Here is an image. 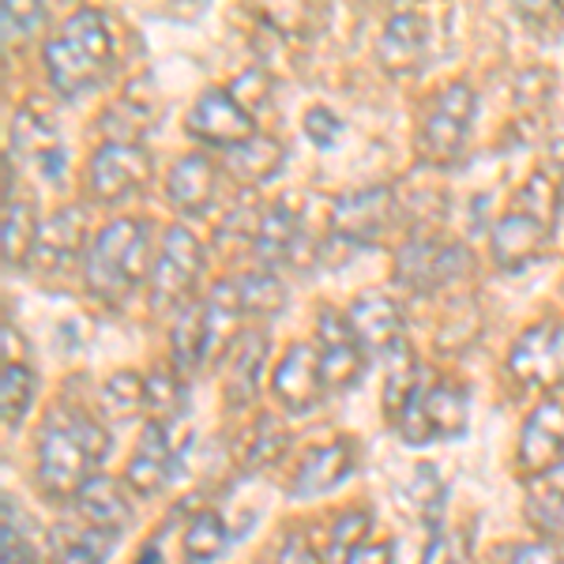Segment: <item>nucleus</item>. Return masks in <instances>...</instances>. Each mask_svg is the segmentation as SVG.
<instances>
[{"label": "nucleus", "mask_w": 564, "mask_h": 564, "mask_svg": "<svg viewBox=\"0 0 564 564\" xmlns=\"http://www.w3.org/2000/svg\"><path fill=\"white\" fill-rule=\"evenodd\" d=\"M109 452V436L76 406H61L39 433V481L53 497L79 494Z\"/></svg>", "instance_id": "obj_1"}, {"label": "nucleus", "mask_w": 564, "mask_h": 564, "mask_svg": "<svg viewBox=\"0 0 564 564\" xmlns=\"http://www.w3.org/2000/svg\"><path fill=\"white\" fill-rule=\"evenodd\" d=\"M109 61H113V34H109L106 15L95 8H79L45 42V72H50L53 90L65 98L95 90L106 79Z\"/></svg>", "instance_id": "obj_2"}, {"label": "nucleus", "mask_w": 564, "mask_h": 564, "mask_svg": "<svg viewBox=\"0 0 564 564\" xmlns=\"http://www.w3.org/2000/svg\"><path fill=\"white\" fill-rule=\"evenodd\" d=\"M151 226L143 218H113L87 249V286L102 302H121L143 275L151 279Z\"/></svg>", "instance_id": "obj_3"}, {"label": "nucleus", "mask_w": 564, "mask_h": 564, "mask_svg": "<svg viewBox=\"0 0 564 564\" xmlns=\"http://www.w3.org/2000/svg\"><path fill=\"white\" fill-rule=\"evenodd\" d=\"M204 271V249L188 226H170L162 234V249L151 268V305L154 308H185Z\"/></svg>", "instance_id": "obj_4"}, {"label": "nucleus", "mask_w": 564, "mask_h": 564, "mask_svg": "<svg viewBox=\"0 0 564 564\" xmlns=\"http://www.w3.org/2000/svg\"><path fill=\"white\" fill-rule=\"evenodd\" d=\"M463 430H467V391L459 384H417L399 414V433L411 444L459 436Z\"/></svg>", "instance_id": "obj_5"}, {"label": "nucleus", "mask_w": 564, "mask_h": 564, "mask_svg": "<svg viewBox=\"0 0 564 564\" xmlns=\"http://www.w3.org/2000/svg\"><path fill=\"white\" fill-rule=\"evenodd\" d=\"M508 369L527 388H553L564 380V324L542 321L531 324L520 339L512 343Z\"/></svg>", "instance_id": "obj_6"}, {"label": "nucleus", "mask_w": 564, "mask_h": 564, "mask_svg": "<svg viewBox=\"0 0 564 564\" xmlns=\"http://www.w3.org/2000/svg\"><path fill=\"white\" fill-rule=\"evenodd\" d=\"M475 90L467 84H448L436 98L430 121L422 129V151L433 162H452L463 151L470 135V121H475Z\"/></svg>", "instance_id": "obj_7"}, {"label": "nucleus", "mask_w": 564, "mask_h": 564, "mask_svg": "<svg viewBox=\"0 0 564 564\" xmlns=\"http://www.w3.org/2000/svg\"><path fill=\"white\" fill-rule=\"evenodd\" d=\"M148 177H151V154L129 140L102 143L87 166L90 193L98 199H106V204H117V199L132 196L135 188L148 185Z\"/></svg>", "instance_id": "obj_8"}, {"label": "nucleus", "mask_w": 564, "mask_h": 564, "mask_svg": "<svg viewBox=\"0 0 564 564\" xmlns=\"http://www.w3.org/2000/svg\"><path fill=\"white\" fill-rule=\"evenodd\" d=\"M188 132H193L196 140L230 151L249 140V135H257V124H252V113L238 102L234 90L207 87L204 95L196 98V106L188 109Z\"/></svg>", "instance_id": "obj_9"}, {"label": "nucleus", "mask_w": 564, "mask_h": 564, "mask_svg": "<svg viewBox=\"0 0 564 564\" xmlns=\"http://www.w3.org/2000/svg\"><path fill=\"white\" fill-rule=\"evenodd\" d=\"M181 422H151L140 436V448L129 463V486L140 497L159 494L174 475L181 448L188 444V433H177Z\"/></svg>", "instance_id": "obj_10"}, {"label": "nucleus", "mask_w": 564, "mask_h": 564, "mask_svg": "<svg viewBox=\"0 0 564 564\" xmlns=\"http://www.w3.org/2000/svg\"><path fill=\"white\" fill-rule=\"evenodd\" d=\"M399 279L414 290H436L444 282L459 279L470 268V252L463 245L433 241V238H411L395 257Z\"/></svg>", "instance_id": "obj_11"}, {"label": "nucleus", "mask_w": 564, "mask_h": 564, "mask_svg": "<svg viewBox=\"0 0 564 564\" xmlns=\"http://www.w3.org/2000/svg\"><path fill=\"white\" fill-rule=\"evenodd\" d=\"M557 463H564V403L542 399L520 430V467L531 478H542Z\"/></svg>", "instance_id": "obj_12"}, {"label": "nucleus", "mask_w": 564, "mask_h": 564, "mask_svg": "<svg viewBox=\"0 0 564 564\" xmlns=\"http://www.w3.org/2000/svg\"><path fill=\"white\" fill-rule=\"evenodd\" d=\"M275 399L286 406L290 414H308L324 395V369H321V350L308 343H294L282 361L275 366Z\"/></svg>", "instance_id": "obj_13"}, {"label": "nucleus", "mask_w": 564, "mask_h": 564, "mask_svg": "<svg viewBox=\"0 0 564 564\" xmlns=\"http://www.w3.org/2000/svg\"><path fill=\"white\" fill-rule=\"evenodd\" d=\"M553 234V218H545L531 207H516L494 226V260L505 271H520L523 263L539 260L545 241Z\"/></svg>", "instance_id": "obj_14"}, {"label": "nucleus", "mask_w": 564, "mask_h": 564, "mask_svg": "<svg viewBox=\"0 0 564 564\" xmlns=\"http://www.w3.org/2000/svg\"><path fill=\"white\" fill-rule=\"evenodd\" d=\"M316 343H321L324 384L327 388H350L354 380L361 377V369H366V358H361L366 350H361L358 343H354L347 316H339V313H332V308H324L321 324H316Z\"/></svg>", "instance_id": "obj_15"}, {"label": "nucleus", "mask_w": 564, "mask_h": 564, "mask_svg": "<svg viewBox=\"0 0 564 564\" xmlns=\"http://www.w3.org/2000/svg\"><path fill=\"white\" fill-rule=\"evenodd\" d=\"M347 324H350V335L366 354H388L399 347V332H403V316L391 297L377 294H358L347 308Z\"/></svg>", "instance_id": "obj_16"}, {"label": "nucleus", "mask_w": 564, "mask_h": 564, "mask_svg": "<svg viewBox=\"0 0 564 564\" xmlns=\"http://www.w3.org/2000/svg\"><path fill=\"white\" fill-rule=\"evenodd\" d=\"M12 151L31 159L45 181L65 177L68 159H65V148H61L57 129L50 124V117H39L34 109H20L12 121Z\"/></svg>", "instance_id": "obj_17"}, {"label": "nucleus", "mask_w": 564, "mask_h": 564, "mask_svg": "<svg viewBox=\"0 0 564 564\" xmlns=\"http://www.w3.org/2000/svg\"><path fill=\"white\" fill-rule=\"evenodd\" d=\"M354 475V444L347 441H332L313 448L302 459V467L294 470V481H290V497L305 500V497H321L339 489L343 481Z\"/></svg>", "instance_id": "obj_18"}, {"label": "nucleus", "mask_w": 564, "mask_h": 564, "mask_svg": "<svg viewBox=\"0 0 564 564\" xmlns=\"http://www.w3.org/2000/svg\"><path fill=\"white\" fill-rule=\"evenodd\" d=\"M425 45H430V23L417 12L391 15L384 34L377 42V57L388 72H414L425 61Z\"/></svg>", "instance_id": "obj_19"}, {"label": "nucleus", "mask_w": 564, "mask_h": 564, "mask_svg": "<svg viewBox=\"0 0 564 564\" xmlns=\"http://www.w3.org/2000/svg\"><path fill=\"white\" fill-rule=\"evenodd\" d=\"M388 188H361L335 204V238L347 245H369L384 230Z\"/></svg>", "instance_id": "obj_20"}, {"label": "nucleus", "mask_w": 564, "mask_h": 564, "mask_svg": "<svg viewBox=\"0 0 564 564\" xmlns=\"http://www.w3.org/2000/svg\"><path fill=\"white\" fill-rule=\"evenodd\" d=\"M166 193L174 199V207H181L185 215H204L218 196L215 162L207 154H185V159H177L166 177Z\"/></svg>", "instance_id": "obj_21"}, {"label": "nucleus", "mask_w": 564, "mask_h": 564, "mask_svg": "<svg viewBox=\"0 0 564 564\" xmlns=\"http://www.w3.org/2000/svg\"><path fill=\"white\" fill-rule=\"evenodd\" d=\"M263 358H268V335H260V332L238 335V343L226 354V377H223L230 406L252 403V395H257V388H260Z\"/></svg>", "instance_id": "obj_22"}, {"label": "nucleus", "mask_w": 564, "mask_h": 564, "mask_svg": "<svg viewBox=\"0 0 564 564\" xmlns=\"http://www.w3.org/2000/svg\"><path fill=\"white\" fill-rule=\"evenodd\" d=\"M76 505H79V512H84V523L98 527V531H106V534H121L124 527L132 523V505L113 478L95 475L76 494Z\"/></svg>", "instance_id": "obj_23"}, {"label": "nucleus", "mask_w": 564, "mask_h": 564, "mask_svg": "<svg viewBox=\"0 0 564 564\" xmlns=\"http://www.w3.org/2000/svg\"><path fill=\"white\" fill-rule=\"evenodd\" d=\"M79 238H84V218H79L76 207H65V212L53 215L39 230V241H34V252H31L42 275H53V271L68 268L79 252Z\"/></svg>", "instance_id": "obj_24"}, {"label": "nucleus", "mask_w": 564, "mask_h": 564, "mask_svg": "<svg viewBox=\"0 0 564 564\" xmlns=\"http://www.w3.org/2000/svg\"><path fill=\"white\" fill-rule=\"evenodd\" d=\"M279 166H282V143L275 135L257 132L245 143H238V148L226 151V170L238 181H245V185H260L271 174H279Z\"/></svg>", "instance_id": "obj_25"}, {"label": "nucleus", "mask_w": 564, "mask_h": 564, "mask_svg": "<svg viewBox=\"0 0 564 564\" xmlns=\"http://www.w3.org/2000/svg\"><path fill=\"white\" fill-rule=\"evenodd\" d=\"M297 245H302V223L290 207H271L257 223V257L275 268V263L294 260Z\"/></svg>", "instance_id": "obj_26"}, {"label": "nucleus", "mask_w": 564, "mask_h": 564, "mask_svg": "<svg viewBox=\"0 0 564 564\" xmlns=\"http://www.w3.org/2000/svg\"><path fill=\"white\" fill-rule=\"evenodd\" d=\"M117 534L98 527H57L53 531V561L57 564H106Z\"/></svg>", "instance_id": "obj_27"}, {"label": "nucleus", "mask_w": 564, "mask_h": 564, "mask_svg": "<svg viewBox=\"0 0 564 564\" xmlns=\"http://www.w3.org/2000/svg\"><path fill=\"white\" fill-rule=\"evenodd\" d=\"M98 406L109 422H129L135 411L148 406V380L135 372H113L98 391Z\"/></svg>", "instance_id": "obj_28"}, {"label": "nucleus", "mask_w": 564, "mask_h": 564, "mask_svg": "<svg viewBox=\"0 0 564 564\" xmlns=\"http://www.w3.org/2000/svg\"><path fill=\"white\" fill-rule=\"evenodd\" d=\"M34 241H39V223H34L31 204L8 193L4 196V263L8 268L31 257Z\"/></svg>", "instance_id": "obj_29"}, {"label": "nucleus", "mask_w": 564, "mask_h": 564, "mask_svg": "<svg viewBox=\"0 0 564 564\" xmlns=\"http://www.w3.org/2000/svg\"><path fill=\"white\" fill-rule=\"evenodd\" d=\"M230 545V531L215 512H196L185 527V557L193 564H212Z\"/></svg>", "instance_id": "obj_30"}, {"label": "nucleus", "mask_w": 564, "mask_h": 564, "mask_svg": "<svg viewBox=\"0 0 564 564\" xmlns=\"http://www.w3.org/2000/svg\"><path fill=\"white\" fill-rule=\"evenodd\" d=\"M527 505H531L534 523L553 534H564V463H557L550 475H542L534 481Z\"/></svg>", "instance_id": "obj_31"}, {"label": "nucleus", "mask_w": 564, "mask_h": 564, "mask_svg": "<svg viewBox=\"0 0 564 564\" xmlns=\"http://www.w3.org/2000/svg\"><path fill=\"white\" fill-rule=\"evenodd\" d=\"M34 403V372L23 361H4V380H0V411H4L8 430H20L26 411Z\"/></svg>", "instance_id": "obj_32"}, {"label": "nucleus", "mask_w": 564, "mask_h": 564, "mask_svg": "<svg viewBox=\"0 0 564 564\" xmlns=\"http://www.w3.org/2000/svg\"><path fill=\"white\" fill-rule=\"evenodd\" d=\"M238 302L241 313H257V316H275L282 305H286V286L279 282V275L271 271H249L238 282Z\"/></svg>", "instance_id": "obj_33"}, {"label": "nucleus", "mask_w": 564, "mask_h": 564, "mask_svg": "<svg viewBox=\"0 0 564 564\" xmlns=\"http://www.w3.org/2000/svg\"><path fill=\"white\" fill-rule=\"evenodd\" d=\"M181 406H185V391H181L174 372H166V369L151 372L148 377V411L154 414V422H177Z\"/></svg>", "instance_id": "obj_34"}, {"label": "nucleus", "mask_w": 564, "mask_h": 564, "mask_svg": "<svg viewBox=\"0 0 564 564\" xmlns=\"http://www.w3.org/2000/svg\"><path fill=\"white\" fill-rule=\"evenodd\" d=\"M286 444H290V436L279 430L275 417H260V425L252 430V444H249V467H268V463H275Z\"/></svg>", "instance_id": "obj_35"}, {"label": "nucleus", "mask_w": 564, "mask_h": 564, "mask_svg": "<svg viewBox=\"0 0 564 564\" xmlns=\"http://www.w3.org/2000/svg\"><path fill=\"white\" fill-rule=\"evenodd\" d=\"M0 20H4V39H31L34 31L45 23V8L42 4H4V12H0Z\"/></svg>", "instance_id": "obj_36"}, {"label": "nucleus", "mask_w": 564, "mask_h": 564, "mask_svg": "<svg viewBox=\"0 0 564 564\" xmlns=\"http://www.w3.org/2000/svg\"><path fill=\"white\" fill-rule=\"evenodd\" d=\"M305 132H308V140L316 143V148H335L339 143V135H343V124H339V117L332 113V109H324V106H316V109H308L305 113Z\"/></svg>", "instance_id": "obj_37"}, {"label": "nucleus", "mask_w": 564, "mask_h": 564, "mask_svg": "<svg viewBox=\"0 0 564 564\" xmlns=\"http://www.w3.org/2000/svg\"><path fill=\"white\" fill-rule=\"evenodd\" d=\"M366 527H369V516L366 512H339V520H335V531H332V545L350 557V553L361 545L358 539L366 534Z\"/></svg>", "instance_id": "obj_38"}, {"label": "nucleus", "mask_w": 564, "mask_h": 564, "mask_svg": "<svg viewBox=\"0 0 564 564\" xmlns=\"http://www.w3.org/2000/svg\"><path fill=\"white\" fill-rule=\"evenodd\" d=\"M411 497L417 508H425V512H433L436 505H441V478H436L433 467H417L414 470V486H411Z\"/></svg>", "instance_id": "obj_39"}, {"label": "nucleus", "mask_w": 564, "mask_h": 564, "mask_svg": "<svg viewBox=\"0 0 564 564\" xmlns=\"http://www.w3.org/2000/svg\"><path fill=\"white\" fill-rule=\"evenodd\" d=\"M4 550H0V564H34V557H31V545H26V539L20 531L12 527V520L4 516Z\"/></svg>", "instance_id": "obj_40"}, {"label": "nucleus", "mask_w": 564, "mask_h": 564, "mask_svg": "<svg viewBox=\"0 0 564 564\" xmlns=\"http://www.w3.org/2000/svg\"><path fill=\"white\" fill-rule=\"evenodd\" d=\"M512 564H561V553L553 542H523L516 545Z\"/></svg>", "instance_id": "obj_41"}, {"label": "nucleus", "mask_w": 564, "mask_h": 564, "mask_svg": "<svg viewBox=\"0 0 564 564\" xmlns=\"http://www.w3.org/2000/svg\"><path fill=\"white\" fill-rule=\"evenodd\" d=\"M275 564H324V561L316 557V550L302 539V534H290V539L279 545Z\"/></svg>", "instance_id": "obj_42"}, {"label": "nucleus", "mask_w": 564, "mask_h": 564, "mask_svg": "<svg viewBox=\"0 0 564 564\" xmlns=\"http://www.w3.org/2000/svg\"><path fill=\"white\" fill-rule=\"evenodd\" d=\"M343 564H391V545L388 542H361Z\"/></svg>", "instance_id": "obj_43"}, {"label": "nucleus", "mask_w": 564, "mask_h": 564, "mask_svg": "<svg viewBox=\"0 0 564 564\" xmlns=\"http://www.w3.org/2000/svg\"><path fill=\"white\" fill-rule=\"evenodd\" d=\"M135 564H162V557H159V550H154V545H148V550L140 553V561Z\"/></svg>", "instance_id": "obj_44"}, {"label": "nucleus", "mask_w": 564, "mask_h": 564, "mask_svg": "<svg viewBox=\"0 0 564 564\" xmlns=\"http://www.w3.org/2000/svg\"><path fill=\"white\" fill-rule=\"evenodd\" d=\"M448 564H456V561H448Z\"/></svg>", "instance_id": "obj_45"}]
</instances>
